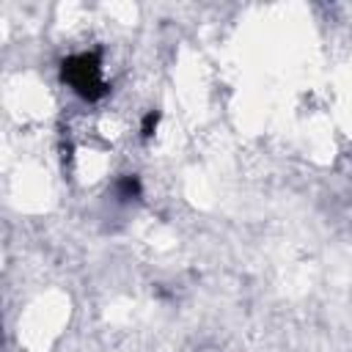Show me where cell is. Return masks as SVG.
Masks as SVG:
<instances>
[{
	"instance_id": "obj_1",
	"label": "cell",
	"mask_w": 352,
	"mask_h": 352,
	"mask_svg": "<svg viewBox=\"0 0 352 352\" xmlns=\"http://www.w3.org/2000/svg\"><path fill=\"white\" fill-rule=\"evenodd\" d=\"M60 80L85 102H96L107 94L104 66H102V55L96 50H85V52H74V55L63 58Z\"/></svg>"
},
{
	"instance_id": "obj_3",
	"label": "cell",
	"mask_w": 352,
	"mask_h": 352,
	"mask_svg": "<svg viewBox=\"0 0 352 352\" xmlns=\"http://www.w3.org/2000/svg\"><path fill=\"white\" fill-rule=\"evenodd\" d=\"M157 118H160V116H157L154 110H151V113L146 116V121H143V138H151V135H154V126H157Z\"/></svg>"
},
{
	"instance_id": "obj_2",
	"label": "cell",
	"mask_w": 352,
	"mask_h": 352,
	"mask_svg": "<svg viewBox=\"0 0 352 352\" xmlns=\"http://www.w3.org/2000/svg\"><path fill=\"white\" fill-rule=\"evenodd\" d=\"M138 192H140V182H138L135 176L121 179V184H118V195H121V198H135Z\"/></svg>"
}]
</instances>
